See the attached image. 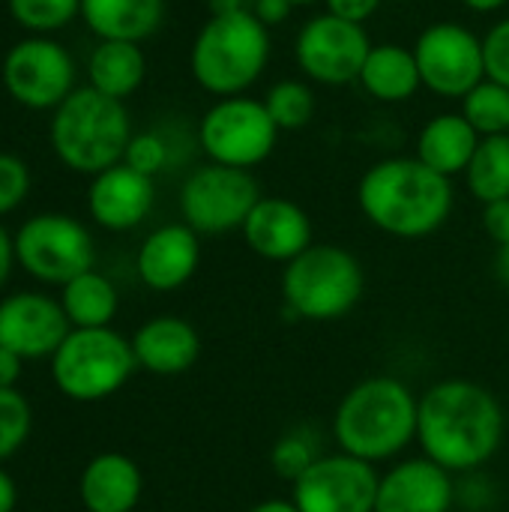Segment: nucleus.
<instances>
[{
    "instance_id": "27",
    "label": "nucleus",
    "mask_w": 509,
    "mask_h": 512,
    "mask_svg": "<svg viewBox=\"0 0 509 512\" xmlns=\"http://www.w3.org/2000/svg\"><path fill=\"white\" fill-rule=\"evenodd\" d=\"M465 180L471 195L483 204L509 198V135L480 138V147L465 171Z\"/></svg>"
},
{
    "instance_id": "21",
    "label": "nucleus",
    "mask_w": 509,
    "mask_h": 512,
    "mask_svg": "<svg viewBox=\"0 0 509 512\" xmlns=\"http://www.w3.org/2000/svg\"><path fill=\"white\" fill-rule=\"evenodd\" d=\"M141 468L123 453L93 456L78 480V495L87 512H132L141 501Z\"/></svg>"
},
{
    "instance_id": "25",
    "label": "nucleus",
    "mask_w": 509,
    "mask_h": 512,
    "mask_svg": "<svg viewBox=\"0 0 509 512\" xmlns=\"http://www.w3.org/2000/svg\"><path fill=\"white\" fill-rule=\"evenodd\" d=\"M87 75H90L93 90L123 102L141 87L147 75V57L138 42L99 39V45L90 54Z\"/></svg>"
},
{
    "instance_id": "35",
    "label": "nucleus",
    "mask_w": 509,
    "mask_h": 512,
    "mask_svg": "<svg viewBox=\"0 0 509 512\" xmlns=\"http://www.w3.org/2000/svg\"><path fill=\"white\" fill-rule=\"evenodd\" d=\"M483 63H486V78L509 87V18L498 21L486 36H483Z\"/></svg>"
},
{
    "instance_id": "24",
    "label": "nucleus",
    "mask_w": 509,
    "mask_h": 512,
    "mask_svg": "<svg viewBox=\"0 0 509 512\" xmlns=\"http://www.w3.org/2000/svg\"><path fill=\"white\" fill-rule=\"evenodd\" d=\"M360 84L378 102L393 105V102L411 99L423 87L414 48H405L396 42L372 45V51L363 63V72H360Z\"/></svg>"
},
{
    "instance_id": "31",
    "label": "nucleus",
    "mask_w": 509,
    "mask_h": 512,
    "mask_svg": "<svg viewBox=\"0 0 509 512\" xmlns=\"http://www.w3.org/2000/svg\"><path fill=\"white\" fill-rule=\"evenodd\" d=\"M321 459L318 453V444H315V435L306 432V429H291L288 435H282L270 453V465L273 471L288 480L291 486Z\"/></svg>"
},
{
    "instance_id": "33",
    "label": "nucleus",
    "mask_w": 509,
    "mask_h": 512,
    "mask_svg": "<svg viewBox=\"0 0 509 512\" xmlns=\"http://www.w3.org/2000/svg\"><path fill=\"white\" fill-rule=\"evenodd\" d=\"M168 144L159 132H138L132 135L129 147H126V156L123 162L147 177H156L165 165H168Z\"/></svg>"
},
{
    "instance_id": "12",
    "label": "nucleus",
    "mask_w": 509,
    "mask_h": 512,
    "mask_svg": "<svg viewBox=\"0 0 509 512\" xmlns=\"http://www.w3.org/2000/svg\"><path fill=\"white\" fill-rule=\"evenodd\" d=\"M372 51V39L363 24L339 18L333 12L309 18L294 45L297 66L318 84H351L360 81L363 63Z\"/></svg>"
},
{
    "instance_id": "26",
    "label": "nucleus",
    "mask_w": 509,
    "mask_h": 512,
    "mask_svg": "<svg viewBox=\"0 0 509 512\" xmlns=\"http://www.w3.org/2000/svg\"><path fill=\"white\" fill-rule=\"evenodd\" d=\"M60 306L69 318L72 330H96V327H111L120 297L108 276L87 270L63 285Z\"/></svg>"
},
{
    "instance_id": "29",
    "label": "nucleus",
    "mask_w": 509,
    "mask_h": 512,
    "mask_svg": "<svg viewBox=\"0 0 509 512\" xmlns=\"http://www.w3.org/2000/svg\"><path fill=\"white\" fill-rule=\"evenodd\" d=\"M264 105H267L273 123L279 126V132L303 129V126H309L312 117H315V90H312L306 81L285 78V81H276V84L267 90Z\"/></svg>"
},
{
    "instance_id": "16",
    "label": "nucleus",
    "mask_w": 509,
    "mask_h": 512,
    "mask_svg": "<svg viewBox=\"0 0 509 512\" xmlns=\"http://www.w3.org/2000/svg\"><path fill=\"white\" fill-rule=\"evenodd\" d=\"M456 504L453 474L432 459H405L378 483L375 512H450Z\"/></svg>"
},
{
    "instance_id": "46",
    "label": "nucleus",
    "mask_w": 509,
    "mask_h": 512,
    "mask_svg": "<svg viewBox=\"0 0 509 512\" xmlns=\"http://www.w3.org/2000/svg\"><path fill=\"white\" fill-rule=\"evenodd\" d=\"M291 6H312V3H318V0H288Z\"/></svg>"
},
{
    "instance_id": "17",
    "label": "nucleus",
    "mask_w": 509,
    "mask_h": 512,
    "mask_svg": "<svg viewBox=\"0 0 509 512\" xmlns=\"http://www.w3.org/2000/svg\"><path fill=\"white\" fill-rule=\"evenodd\" d=\"M156 201L153 177L129 168L126 162L96 174L87 189V210L105 231H132L141 225Z\"/></svg>"
},
{
    "instance_id": "40",
    "label": "nucleus",
    "mask_w": 509,
    "mask_h": 512,
    "mask_svg": "<svg viewBox=\"0 0 509 512\" xmlns=\"http://www.w3.org/2000/svg\"><path fill=\"white\" fill-rule=\"evenodd\" d=\"M12 264H15V237H9V231L0 225V288L9 282Z\"/></svg>"
},
{
    "instance_id": "34",
    "label": "nucleus",
    "mask_w": 509,
    "mask_h": 512,
    "mask_svg": "<svg viewBox=\"0 0 509 512\" xmlns=\"http://www.w3.org/2000/svg\"><path fill=\"white\" fill-rule=\"evenodd\" d=\"M30 192V171L24 159L0 153V216L12 213Z\"/></svg>"
},
{
    "instance_id": "7",
    "label": "nucleus",
    "mask_w": 509,
    "mask_h": 512,
    "mask_svg": "<svg viewBox=\"0 0 509 512\" xmlns=\"http://www.w3.org/2000/svg\"><path fill=\"white\" fill-rule=\"evenodd\" d=\"M138 369L132 339L111 327L69 330L51 357V381L72 402H102L126 387Z\"/></svg>"
},
{
    "instance_id": "23",
    "label": "nucleus",
    "mask_w": 509,
    "mask_h": 512,
    "mask_svg": "<svg viewBox=\"0 0 509 512\" xmlns=\"http://www.w3.org/2000/svg\"><path fill=\"white\" fill-rule=\"evenodd\" d=\"M81 18L99 39L144 42L162 27L165 0H81Z\"/></svg>"
},
{
    "instance_id": "9",
    "label": "nucleus",
    "mask_w": 509,
    "mask_h": 512,
    "mask_svg": "<svg viewBox=\"0 0 509 512\" xmlns=\"http://www.w3.org/2000/svg\"><path fill=\"white\" fill-rule=\"evenodd\" d=\"M15 261L30 279L63 288L75 276L93 270L96 246L78 219L39 213L15 231Z\"/></svg>"
},
{
    "instance_id": "11",
    "label": "nucleus",
    "mask_w": 509,
    "mask_h": 512,
    "mask_svg": "<svg viewBox=\"0 0 509 512\" xmlns=\"http://www.w3.org/2000/svg\"><path fill=\"white\" fill-rule=\"evenodd\" d=\"M414 57L423 87L444 99H465L486 78L483 39L456 21L426 27L414 42Z\"/></svg>"
},
{
    "instance_id": "30",
    "label": "nucleus",
    "mask_w": 509,
    "mask_h": 512,
    "mask_svg": "<svg viewBox=\"0 0 509 512\" xmlns=\"http://www.w3.org/2000/svg\"><path fill=\"white\" fill-rule=\"evenodd\" d=\"M12 18L36 36L54 33L81 15V0H9Z\"/></svg>"
},
{
    "instance_id": "10",
    "label": "nucleus",
    "mask_w": 509,
    "mask_h": 512,
    "mask_svg": "<svg viewBox=\"0 0 509 512\" xmlns=\"http://www.w3.org/2000/svg\"><path fill=\"white\" fill-rule=\"evenodd\" d=\"M258 201L261 192L249 171L216 165V162L195 168L180 189L183 222L195 234H207V237L243 231Z\"/></svg>"
},
{
    "instance_id": "4",
    "label": "nucleus",
    "mask_w": 509,
    "mask_h": 512,
    "mask_svg": "<svg viewBox=\"0 0 509 512\" xmlns=\"http://www.w3.org/2000/svg\"><path fill=\"white\" fill-rule=\"evenodd\" d=\"M48 138L66 168L96 177L123 162L132 141L129 111L120 99H111L90 84L75 87L54 108Z\"/></svg>"
},
{
    "instance_id": "14",
    "label": "nucleus",
    "mask_w": 509,
    "mask_h": 512,
    "mask_svg": "<svg viewBox=\"0 0 509 512\" xmlns=\"http://www.w3.org/2000/svg\"><path fill=\"white\" fill-rule=\"evenodd\" d=\"M378 471L348 453L321 456L291 489L300 512H375Z\"/></svg>"
},
{
    "instance_id": "42",
    "label": "nucleus",
    "mask_w": 509,
    "mask_h": 512,
    "mask_svg": "<svg viewBox=\"0 0 509 512\" xmlns=\"http://www.w3.org/2000/svg\"><path fill=\"white\" fill-rule=\"evenodd\" d=\"M249 512H300L294 501H285V498H270V501H261L255 504Z\"/></svg>"
},
{
    "instance_id": "37",
    "label": "nucleus",
    "mask_w": 509,
    "mask_h": 512,
    "mask_svg": "<svg viewBox=\"0 0 509 512\" xmlns=\"http://www.w3.org/2000/svg\"><path fill=\"white\" fill-rule=\"evenodd\" d=\"M324 3H327V12L363 24V21H369L381 9L384 0H324Z\"/></svg>"
},
{
    "instance_id": "5",
    "label": "nucleus",
    "mask_w": 509,
    "mask_h": 512,
    "mask_svg": "<svg viewBox=\"0 0 509 512\" xmlns=\"http://www.w3.org/2000/svg\"><path fill=\"white\" fill-rule=\"evenodd\" d=\"M270 60V30L240 9L231 15H210L198 30L189 54V69L198 87L225 99L243 96L267 69Z\"/></svg>"
},
{
    "instance_id": "3",
    "label": "nucleus",
    "mask_w": 509,
    "mask_h": 512,
    "mask_svg": "<svg viewBox=\"0 0 509 512\" xmlns=\"http://www.w3.org/2000/svg\"><path fill=\"white\" fill-rule=\"evenodd\" d=\"M420 399L408 384L390 375L354 384L333 417V435L342 453L363 462L396 459L417 441Z\"/></svg>"
},
{
    "instance_id": "36",
    "label": "nucleus",
    "mask_w": 509,
    "mask_h": 512,
    "mask_svg": "<svg viewBox=\"0 0 509 512\" xmlns=\"http://www.w3.org/2000/svg\"><path fill=\"white\" fill-rule=\"evenodd\" d=\"M483 228L498 246H509V198L483 207Z\"/></svg>"
},
{
    "instance_id": "20",
    "label": "nucleus",
    "mask_w": 509,
    "mask_h": 512,
    "mask_svg": "<svg viewBox=\"0 0 509 512\" xmlns=\"http://www.w3.org/2000/svg\"><path fill=\"white\" fill-rule=\"evenodd\" d=\"M132 351L138 360V369L174 378L189 372L201 357V336L198 330L177 318V315H156L144 321L132 336Z\"/></svg>"
},
{
    "instance_id": "45",
    "label": "nucleus",
    "mask_w": 509,
    "mask_h": 512,
    "mask_svg": "<svg viewBox=\"0 0 509 512\" xmlns=\"http://www.w3.org/2000/svg\"><path fill=\"white\" fill-rule=\"evenodd\" d=\"M468 9H474V12H498V9H504L509 0H462Z\"/></svg>"
},
{
    "instance_id": "43",
    "label": "nucleus",
    "mask_w": 509,
    "mask_h": 512,
    "mask_svg": "<svg viewBox=\"0 0 509 512\" xmlns=\"http://www.w3.org/2000/svg\"><path fill=\"white\" fill-rule=\"evenodd\" d=\"M495 276L501 285L509 288V246H498V255H495Z\"/></svg>"
},
{
    "instance_id": "28",
    "label": "nucleus",
    "mask_w": 509,
    "mask_h": 512,
    "mask_svg": "<svg viewBox=\"0 0 509 512\" xmlns=\"http://www.w3.org/2000/svg\"><path fill=\"white\" fill-rule=\"evenodd\" d=\"M462 117L480 132V138L509 135V87L483 78L462 99Z\"/></svg>"
},
{
    "instance_id": "22",
    "label": "nucleus",
    "mask_w": 509,
    "mask_h": 512,
    "mask_svg": "<svg viewBox=\"0 0 509 512\" xmlns=\"http://www.w3.org/2000/svg\"><path fill=\"white\" fill-rule=\"evenodd\" d=\"M480 147V132L462 114H441L429 120L417 138V159L444 177L465 174Z\"/></svg>"
},
{
    "instance_id": "38",
    "label": "nucleus",
    "mask_w": 509,
    "mask_h": 512,
    "mask_svg": "<svg viewBox=\"0 0 509 512\" xmlns=\"http://www.w3.org/2000/svg\"><path fill=\"white\" fill-rule=\"evenodd\" d=\"M291 3L288 0H255V6H252V15L270 30V27H276V24H282L288 15H291Z\"/></svg>"
},
{
    "instance_id": "2",
    "label": "nucleus",
    "mask_w": 509,
    "mask_h": 512,
    "mask_svg": "<svg viewBox=\"0 0 509 512\" xmlns=\"http://www.w3.org/2000/svg\"><path fill=\"white\" fill-rule=\"evenodd\" d=\"M357 201L378 231L399 240H423L450 219L453 183L417 156H393L363 174Z\"/></svg>"
},
{
    "instance_id": "18",
    "label": "nucleus",
    "mask_w": 509,
    "mask_h": 512,
    "mask_svg": "<svg viewBox=\"0 0 509 512\" xmlns=\"http://www.w3.org/2000/svg\"><path fill=\"white\" fill-rule=\"evenodd\" d=\"M246 246L276 264H291L312 246V219L291 198H261L243 225Z\"/></svg>"
},
{
    "instance_id": "39",
    "label": "nucleus",
    "mask_w": 509,
    "mask_h": 512,
    "mask_svg": "<svg viewBox=\"0 0 509 512\" xmlns=\"http://www.w3.org/2000/svg\"><path fill=\"white\" fill-rule=\"evenodd\" d=\"M21 357H15L12 351H6L0 345V387H15L21 378Z\"/></svg>"
},
{
    "instance_id": "15",
    "label": "nucleus",
    "mask_w": 509,
    "mask_h": 512,
    "mask_svg": "<svg viewBox=\"0 0 509 512\" xmlns=\"http://www.w3.org/2000/svg\"><path fill=\"white\" fill-rule=\"evenodd\" d=\"M69 330L60 300L48 294L18 291L0 300V345L21 360H51Z\"/></svg>"
},
{
    "instance_id": "44",
    "label": "nucleus",
    "mask_w": 509,
    "mask_h": 512,
    "mask_svg": "<svg viewBox=\"0 0 509 512\" xmlns=\"http://www.w3.org/2000/svg\"><path fill=\"white\" fill-rule=\"evenodd\" d=\"M207 6H210V15H231V12L246 9L243 0H207Z\"/></svg>"
},
{
    "instance_id": "32",
    "label": "nucleus",
    "mask_w": 509,
    "mask_h": 512,
    "mask_svg": "<svg viewBox=\"0 0 509 512\" xmlns=\"http://www.w3.org/2000/svg\"><path fill=\"white\" fill-rule=\"evenodd\" d=\"M30 402L15 387H0V462L15 456L30 438Z\"/></svg>"
},
{
    "instance_id": "41",
    "label": "nucleus",
    "mask_w": 509,
    "mask_h": 512,
    "mask_svg": "<svg viewBox=\"0 0 509 512\" xmlns=\"http://www.w3.org/2000/svg\"><path fill=\"white\" fill-rule=\"evenodd\" d=\"M15 501H18V489H15V480L0 468V512L15 510Z\"/></svg>"
},
{
    "instance_id": "19",
    "label": "nucleus",
    "mask_w": 509,
    "mask_h": 512,
    "mask_svg": "<svg viewBox=\"0 0 509 512\" xmlns=\"http://www.w3.org/2000/svg\"><path fill=\"white\" fill-rule=\"evenodd\" d=\"M198 264H201V243H198V234L186 222L162 225L150 231L135 258L138 279L150 291L183 288L198 273Z\"/></svg>"
},
{
    "instance_id": "1",
    "label": "nucleus",
    "mask_w": 509,
    "mask_h": 512,
    "mask_svg": "<svg viewBox=\"0 0 509 512\" xmlns=\"http://www.w3.org/2000/svg\"><path fill=\"white\" fill-rule=\"evenodd\" d=\"M507 417L492 390L468 378H447L420 396L417 444L450 474L480 471L504 444Z\"/></svg>"
},
{
    "instance_id": "6",
    "label": "nucleus",
    "mask_w": 509,
    "mask_h": 512,
    "mask_svg": "<svg viewBox=\"0 0 509 512\" xmlns=\"http://www.w3.org/2000/svg\"><path fill=\"white\" fill-rule=\"evenodd\" d=\"M366 276L360 261L333 243H312L303 255L285 264L282 297L303 321H339L363 297Z\"/></svg>"
},
{
    "instance_id": "13",
    "label": "nucleus",
    "mask_w": 509,
    "mask_h": 512,
    "mask_svg": "<svg viewBox=\"0 0 509 512\" xmlns=\"http://www.w3.org/2000/svg\"><path fill=\"white\" fill-rule=\"evenodd\" d=\"M3 87L6 93L33 111L57 108L75 90L72 54L45 36H30L15 42L3 57Z\"/></svg>"
},
{
    "instance_id": "8",
    "label": "nucleus",
    "mask_w": 509,
    "mask_h": 512,
    "mask_svg": "<svg viewBox=\"0 0 509 512\" xmlns=\"http://www.w3.org/2000/svg\"><path fill=\"white\" fill-rule=\"evenodd\" d=\"M279 141V126L273 123L264 99L225 96L207 108L198 123V144L210 162L252 171L261 165Z\"/></svg>"
}]
</instances>
